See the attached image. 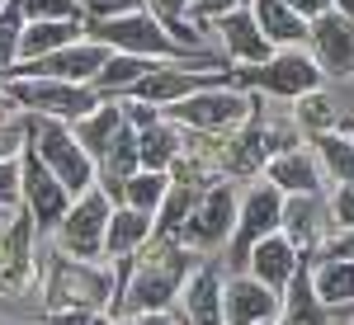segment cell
<instances>
[{"label":"cell","instance_id":"13","mask_svg":"<svg viewBox=\"0 0 354 325\" xmlns=\"http://www.w3.org/2000/svg\"><path fill=\"white\" fill-rule=\"evenodd\" d=\"M222 311H227V325H265V321H279L283 297L274 288H265L260 278H250V273H232L227 293H222Z\"/></svg>","mask_w":354,"mask_h":325},{"label":"cell","instance_id":"15","mask_svg":"<svg viewBox=\"0 0 354 325\" xmlns=\"http://www.w3.org/2000/svg\"><path fill=\"white\" fill-rule=\"evenodd\" d=\"M213 28L222 33V43H227V57H232V61L265 66V61L274 57V43L265 38V28H260V19H255V10H250V5L232 10V14H222Z\"/></svg>","mask_w":354,"mask_h":325},{"label":"cell","instance_id":"12","mask_svg":"<svg viewBox=\"0 0 354 325\" xmlns=\"http://www.w3.org/2000/svg\"><path fill=\"white\" fill-rule=\"evenodd\" d=\"M307 48H312L317 66L326 71L330 81H354V14L330 10L322 19H312Z\"/></svg>","mask_w":354,"mask_h":325},{"label":"cell","instance_id":"36","mask_svg":"<svg viewBox=\"0 0 354 325\" xmlns=\"http://www.w3.org/2000/svg\"><path fill=\"white\" fill-rule=\"evenodd\" d=\"M24 146H28V128H19V123L0 128V161H19Z\"/></svg>","mask_w":354,"mask_h":325},{"label":"cell","instance_id":"41","mask_svg":"<svg viewBox=\"0 0 354 325\" xmlns=\"http://www.w3.org/2000/svg\"><path fill=\"white\" fill-rule=\"evenodd\" d=\"M137 325H180L170 311H147V316H137Z\"/></svg>","mask_w":354,"mask_h":325},{"label":"cell","instance_id":"19","mask_svg":"<svg viewBox=\"0 0 354 325\" xmlns=\"http://www.w3.org/2000/svg\"><path fill=\"white\" fill-rule=\"evenodd\" d=\"M147 241H156V217L151 213H137V208H113L109 217V236H104V255L113 259H133Z\"/></svg>","mask_w":354,"mask_h":325},{"label":"cell","instance_id":"44","mask_svg":"<svg viewBox=\"0 0 354 325\" xmlns=\"http://www.w3.org/2000/svg\"><path fill=\"white\" fill-rule=\"evenodd\" d=\"M241 5H255V0H241Z\"/></svg>","mask_w":354,"mask_h":325},{"label":"cell","instance_id":"21","mask_svg":"<svg viewBox=\"0 0 354 325\" xmlns=\"http://www.w3.org/2000/svg\"><path fill=\"white\" fill-rule=\"evenodd\" d=\"M312 288L326 311L354 306V259H317L312 264Z\"/></svg>","mask_w":354,"mask_h":325},{"label":"cell","instance_id":"10","mask_svg":"<svg viewBox=\"0 0 354 325\" xmlns=\"http://www.w3.org/2000/svg\"><path fill=\"white\" fill-rule=\"evenodd\" d=\"M19 161H24V203H28L33 226H38V231H57V226L66 221V213H71L76 193H71L53 170L43 165V156H38L33 146H24Z\"/></svg>","mask_w":354,"mask_h":325},{"label":"cell","instance_id":"18","mask_svg":"<svg viewBox=\"0 0 354 325\" xmlns=\"http://www.w3.org/2000/svg\"><path fill=\"white\" fill-rule=\"evenodd\" d=\"M270 179L279 193H322V161L307 156L302 146H288L270 161Z\"/></svg>","mask_w":354,"mask_h":325},{"label":"cell","instance_id":"37","mask_svg":"<svg viewBox=\"0 0 354 325\" xmlns=\"http://www.w3.org/2000/svg\"><path fill=\"white\" fill-rule=\"evenodd\" d=\"M43 325H104L95 311H81V306H62V311H48Z\"/></svg>","mask_w":354,"mask_h":325},{"label":"cell","instance_id":"25","mask_svg":"<svg viewBox=\"0 0 354 325\" xmlns=\"http://www.w3.org/2000/svg\"><path fill=\"white\" fill-rule=\"evenodd\" d=\"M156 66H161V61H151V57H123V52H113L109 66L95 76V90H100V95H113V99H123V95H128L133 85H142Z\"/></svg>","mask_w":354,"mask_h":325},{"label":"cell","instance_id":"43","mask_svg":"<svg viewBox=\"0 0 354 325\" xmlns=\"http://www.w3.org/2000/svg\"><path fill=\"white\" fill-rule=\"evenodd\" d=\"M104 325H137V321H133V316H109Z\"/></svg>","mask_w":354,"mask_h":325},{"label":"cell","instance_id":"27","mask_svg":"<svg viewBox=\"0 0 354 325\" xmlns=\"http://www.w3.org/2000/svg\"><path fill=\"white\" fill-rule=\"evenodd\" d=\"M312 146H317V161H322V170H326L330 179L354 189V141H350V137L330 132V137H317Z\"/></svg>","mask_w":354,"mask_h":325},{"label":"cell","instance_id":"30","mask_svg":"<svg viewBox=\"0 0 354 325\" xmlns=\"http://www.w3.org/2000/svg\"><path fill=\"white\" fill-rule=\"evenodd\" d=\"M298 128L312 137V141H317V137L340 132V113H335V104H330L322 90H317V95H302V99H298Z\"/></svg>","mask_w":354,"mask_h":325},{"label":"cell","instance_id":"46","mask_svg":"<svg viewBox=\"0 0 354 325\" xmlns=\"http://www.w3.org/2000/svg\"><path fill=\"white\" fill-rule=\"evenodd\" d=\"M350 325H354V321H350Z\"/></svg>","mask_w":354,"mask_h":325},{"label":"cell","instance_id":"45","mask_svg":"<svg viewBox=\"0 0 354 325\" xmlns=\"http://www.w3.org/2000/svg\"><path fill=\"white\" fill-rule=\"evenodd\" d=\"M265 325H279V321H265Z\"/></svg>","mask_w":354,"mask_h":325},{"label":"cell","instance_id":"33","mask_svg":"<svg viewBox=\"0 0 354 325\" xmlns=\"http://www.w3.org/2000/svg\"><path fill=\"white\" fill-rule=\"evenodd\" d=\"M24 198V161H0V208L10 213Z\"/></svg>","mask_w":354,"mask_h":325},{"label":"cell","instance_id":"32","mask_svg":"<svg viewBox=\"0 0 354 325\" xmlns=\"http://www.w3.org/2000/svg\"><path fill=\"white\" fill-rule=\"evenodd\" d=\"M85 24H104V19H123V14H137L147 10V0H81Z\"/></svg>","mask_w":354,"mask_h":325},{"label":"cell","instance_id":"24","mask_svg":"<svg viewBox=\"0 0 354 325\" xmlns=\"http://www.w3.org/2000/svg\"><path fill=\"white\" fill-rule=\"evenodd\" d=\"M180 151H185V141H180V128L161 118V123H151V128H142L137 132V156H142V170H175L180 161Z\"/></svg>","mask_w":354,"mask_h":325},{"label":"cell","instance_id":"6","mask_svg":"<svg viewBox=\"0 0 354 325\" xmlns=\"http://www.w3.org/2000/svg\"><path fill=\"white\" fill-rule=\"evenodd\" d=\"M241 81L255 85V90H265V95H274V99H302V95H317V90H322L326 71L317 66L312 52L283 48V52H274L265 66H245Z\"/></svg>","mask_w":354,"mask_h":325},{"label":"cell","instance_id":"7","mask_svg":"<svg viewBox=\"0 0 354 325\" xmlns=\"http://www.w3.org/2000/svg\"><path fill=\"white\" fill-rule=\"evenodd\" d=\"M165 118L175 128H194V132H227V128H241L255 118V99L241 90H203L194 99L165 108Z\"/></svg>","mask_w":354,"mask_h":325},{"label":"cell","instance_id":"14","mask_svg":"<svg viewBox=\"0 0 354 325\" xmlns=\"http://www.w3.org/2000/svg\"><path fill=\"white\" fill-rule=\"evenodd\" d=\"M298 255H302V250L288 241L283 231H279V236H270V241H260L255 250H250V259H245V273H250V278H260L265 288H274V293L283 297V293L293 288L298 269H302Z\"/></svg>","mask_w":354,"mask_h":325},{"label":"cell","instance_id":"9","mask_svg":"<svg viewBox=\"0 0 354 325\" xmlns=\"http://www.w3.org/2000/svg\"><path fill=\"white\" fill-rule=\"evenodd\" d=\"M236 213H241V203H236L232 184L218 179V184H208V189L194 198V213H189V221L180 226V241L198 245V250H213V245H222L236 231Z\"/></svg>","mask_w":354,"mask_h":325},{"label":"cell","instance_id":"34","mask_svg":"<svg viewBox=\"0 0 354 325\" xmlns=\"http://www.w3.org/2000/svg\"><path fill=\"white\" fill-rule=\"evenodd\" d=\"M326 213L335 221V231H354V189L350 184H335L326 198Z\"/></svg>","mask_w":354,"mask_h":325},{"label":"cell","instance_id":"38","mask_svg":"<svg viewBox=\"0 0 354 325\" xmlns=\"http://www.w3.org/2000/svg\"><path fill=\"white\" fill-rule=\"evenodd\" d=\"M232 10H241V0H194V14L213 19V24H218L222 14H232Z\"/></svg>","mask_w":354,"mask_h":325},{"label":"cell","instance_id":"40","mask_svg":"<svg viewBox=\"0 0 354 325\" xmlns=\"http://www.w3.org/2000/svg\"><path fill=\"white\" fill-rule=\"evenodd\" d=\"M322 259H354V231H340L335 241H326V255Z\"/></svg>","mask_w":354,"mask_h":325},{"label":"cell","instance_id":"39","mask_svg":"<svg viewBox=\"0 0 354 325\" xmlns=\"http://www.w3.org/2000/svg\"><path fill=\"white\" fill-rule=\"evenodd\" d=\"M288 5L298 10V14H302V19H307V24H312V19H322V14H330V10H335V0H288Z\"/></svg>","mask_w":354,"mask_h":325},{"label":"cell","instance_id":"3","mask_svg":"<svg viewBox=\"0 0 354 325\" xmlns=\"http://www.w3.org/2000/svg\"><path fill=\"white\" fill-rule=\"evenodd\" d=\"M10 90V99L15 104L33 108V113H43V118H57V123H81L90 118L95 108H104V95L95 90V85H71V81H5Z\"/></svg>","mask_w":354,"mask_h":325},{"label":"cell","instance_id":"28","mask_svg":"<svg viewBox=\"0 0 354 325\" xmlns=\"http://www.w3.org/2000/svg\"><path fill=\"white\" fill-rule=\"evenodd\" d=\"M28 28V10L24 0H0V71H10L19 61V43Z\"/></svg>","mask_w":354,"mask_h":325},{"label":"cell","instance_id":"17","mask_svg":"<svg viewBox=\"0 0 354 325\" xmlns=\"http://www.w3.org/2000/svg\"><path fill=\"white\" fill-rule=\"evenodd\" d=\"M322 226H326L322 193H283V236L298 245V250L322 245Z\"/></svg>","mask_w":354,"mask_h":325},{"label":"cell","instance_id":"42","mask_svg":"<svg viewBox=\"0 0 354 325\" xmlns=\"http://www.w3.org/2000/svg\"><path fill=\"white\" fill-rule=\"evenodd\" d=\"M340 132H345V137L354 141V113H345V118H340Z\"/></svg>","mask_w":354,"mask_h":325},{"label":"cell","instance_id":"4","mask_svg":"<svg viewBox=\"0 0 354 325\" xmlns=\"http://www.w3.org/2000/svg\"><path fill=\"white\" fill-rule=\"evenodd\" d=\"M113 48L104 43H95V38H81V43H71V48H62V52L43 57V61H15L10 71H0V81H71V85H95V76L109 66Z\"/></svg>","mask_w":354,"mask_h":325},{"label":"cell","instance_id":"35","mask_svg":"<svg viewBox=\"0 0 354 325\" xmlns=\"http://www.w3.org/2000/svg\"><path fill=\"white\" fill-rule=\"evenodd\" d=\"M147 10H151V14L170 28V24H185V19H189L194 0H147Z\"/></svg>","mask_w":354,"mask_h":325},{"label":"cell","instance_id":"31","mask_svg":"<svg viewBox=\"0 0 354 325\" xmlns=\"http://www.w3.org/2000/svg\"><path fill=\"white\" fill-rule=\"evenodd\" d=\"M28 24H43V19H71V24H85L81 0H24Z\"/></svg>","mask_w":354,"mask_h":325},{"label":"cell","instance_id":"8","mask_svg":"<svg viewBox=\"0 0 354 325\" xmlns=\"http://www.w3.org/2000/svg\"><path fill=\"white\" fill-rule=\"evenodd\" d=\"M279 231H283V193L265 179V184H255L241 198L236 231H232V269H245L250 250L260 241H270V236H279Z\"/></svg>","mask_w":354,"mask_h":325},{"label":"cell","instance_id":"16","mask_svg":"<svg viewBox=\"0 0 354 325\" xmlns=\"http://www.w3.org/2000/svg\"><path fill=\"white\" fill-rule=\"evenodd\" d=\"M222 293H227V283H222L218 264L194 269V278L185 283V293H180V302H185V321H189V325H227Z\"/></svg>","mask_w":354,"mask_h":325},{"label":"cell","instance_id":"29","mask_svg":"<svg viewBox=\"0 0 354 325\" xmlns=\"http://www.w3.org/2000/svg\"><path fill=\"white\" fill-rule=\"evenodd\" d=\"M194 198H198L194 184H175V189H170V198H165L161 213H156V241H180V226L189 221Z\"/></svg>","mask_w":354,"mask_h":325},{"label":"cell","instance_id":"1","mask_svg":"<svg viewBox=\"0 0 354 325\" xmlns=\"http://www.w3.org/2000/svg\"><path fill=\"white\" fill-rule=\"evenodd\" d=\"M194 278V255L185 241H156L142 259H133V278L113 293V316H147V311H170V302L185 293Z\"/></svg>","mask_w":354,"mask_h":325},{"label":"cell","instance_id":"5","mask_svg":"<svg viewBox=\"0 0 354 325\" xmlns=\"http://www.w3.org/2000/svg\"><path fill=\"white\" fill-rule=\"evenodd\" d=\"M113 203L109 193L95 189L81 193L76 203H71V213H66V221L57 226V241H62V250L71 255V259H81V264H95L100 255H104V236H109V217H113Z\"/></svg>","mask_w":354,"mask_h":325},{"label":"cell","instance_id":"2","mask_svg":"<svg viewBox=\"0 0 354 325\" xmlns=\"http://www.w3.org/2000/svg\"><path fill=\"white\" fill-rule=\"evenodd\" d=\"M28 146L43 156V165H48V170H53V175L76 193V198L100 184V165H95V156L81 146V137H76L71 123L33 118V123H28Z\"/></svg>","mask_w":354,"mask_h":325},{"label":"cell","instance_id":"20","mask_svg":"<svg viewBox=\"0 0 354 325\" xmlns=\"http://www.w3.org/2000/svg\"><path fill=\"white\" fill-rule=\"evenodd\" d=\"M250 10H255V19H260V28H265V38H270L279 52H283V48L307 43V33H312V24L302 19L288 0H255Z\"/></svg>","mask_w":354,"mask_h":325},{"label":"cell","instance_id":"11","mask_svg":"<svg viewBox=\"0 0 354 325\" xmlns=\"http://www.w3.org/2000/svg\"><path fill=\"white\" fill-rule=\"evenodd\" d=\"M113 293L118 288H109V273L95 264H81V259H62L53 269V283H48V302L57 311L62 306H81V311L113 306Z\"/></svg>","mask_w":354,"mask_h":325},{"label":"cell","instance_id":"23","mask_svg":"<svg viewBox=\"0 0 354 325\" xmlns=\"http://www.w3.org/2000/svg\"><path fill=\"white\" fill-rule=\"evenodd\" d=\"M128 128V113H123V99H113V104L104 108H95L90 118H81L76 123V137H81V146L95 156V165L109 156V146H113V137Z\"/></svg>","mask_w":354,"mask_h":325},{"label":"cell","instance_id":"22","mask_svg":"<svg viewBox=\"0 0 354 325\" xmlns=\"http://www.w3.org/2000/svg\"><path fill=\"white\" fill-rule=\"evenodd\" d=\"M85 24H71V19H43V24L24 28V43H19V61H43V57L62 52L71 43H81Z\"/></svg>","mask_w":354,"mask_h":325},{"label":"cell","instance_id":"26","mask_svg":"<svg viewBox=\"0 0 354 325\" xmlns=\"http://www.w3.org/2000/svg\"><path fill=\"white\" fill-rule=\"evenodd\" d=\"M170 189H175V175H165V170H137L133 179L123 184V203L128 208H137V213H161V203L170 198Z\"/></svg>","mask_w":354,"mask_h":325}]
</instances>
